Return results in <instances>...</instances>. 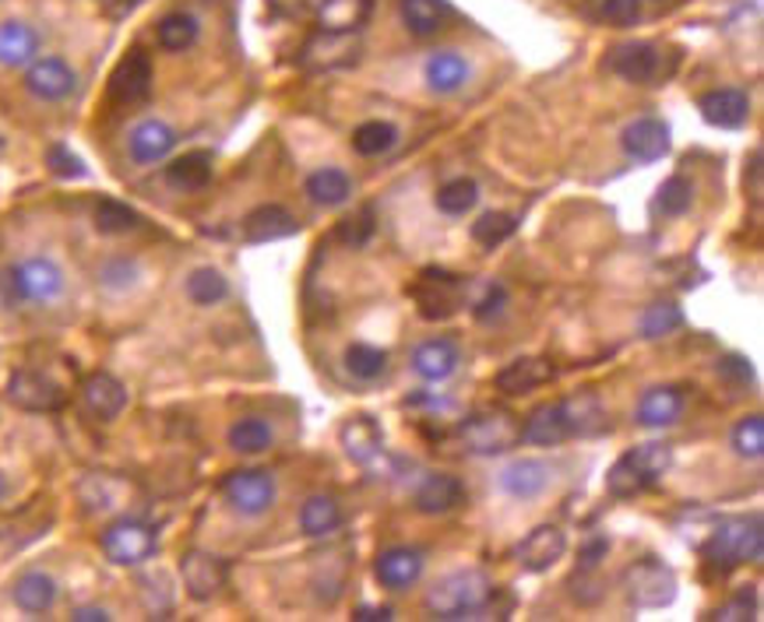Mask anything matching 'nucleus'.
<instances>
[{
	"label": "nucleus",
	"mask_w": 764,
	"mask_h": 622,
	"mask_svg": "<svg viewBox=\"0 0 764 622\" xmlns=\"http://www.w3.org/2000/svg\"><path fill=\"white\" fill-rule=\"evenodd\" d=\"M496 588L493 580L483 570H458L448 573L444 580H437V584L427 591L423 598V609L433 619H480V612L490 609Z\"/></svg>",
	"instance_id": "nucleus-1"
},
{
	"label": "nucleus",
	"mask_w": 764,
	"mask_h": 622,
	"mask_svg": "<svg viewBox=\"0 0 764 622\" xmlns=\"http://www.w3.org/2000/svg\"><path fill=\"white\" fill-rule=\"evenodd\" d=\"M64 271L50 257H29L0 271V299L8 306H46L64 296Z\"/></svg>",
	"instance_id": "nucleus-2"
},
{
	"label": "nucleus",
	"mask_w": 764,
	"mask_h": 622,
	"mask_svg": "<svg viewBox=\"0 0 764 622\" xmlns=\"http://www.w3.org/2000/svg\"><path fill=\"white\" fill-rule=\"evenodd\" d=\"M761 556H764V531H761L757 514L719 520L709 546H704V559H709V567H715L719 573H730L743 567V562H761Z\"/></svg>",
	"instance_id": "nucleus-3"
},
{
	"label": "nucleus",
	"mask_w": 764,
	"mask_h": 622,
	"mask_svg": "<svg viewBox=\"0 0 764 622\" xmlns=\"http://www.w3.org/2000/svg\"><path fill=\"white\" fill-rule=\"evenodd\" d=\"M406 293L416 303V314L423 320H451L458 309L465 306L469 278L454 275V271H444V267H423Z\"/></svg>",
	"instance_id": "nucleus-4"
},
{
	"label": "nucleus",
	"mask_w": 764,
	"mask_h": 622,
	"mask_svg": "<svg viewBox=\"0 0 764 622\" xmlns=\"http://www.w3.org/2000/svg\"><path fill=\"white\" fill-rule=\"evenodd\" d=\"M458 440H462L465 451L483 454V457L507 454L522 443V422L511 412H504V408H493V412H480L469 422H462Z\"/></svg>",
	"instance_id": "nucleus-5"
},
{
	"label": "nucleus",
	"mask_w": 764,
	"mask_h": 622,
	"mask_svg": "<svg viewBox=\"0 0 764 622\" xmlns=\"http://www.w3.org/2000/svg\"><path fill=\"white\" fill-rule=\"evenodd\" d=\"M624 588H627L630 605L662 609L677 598V573L666 567L662 559L645 556L641 562H635V567L624 573Z\"/></svg>",
	"instance_id": "nucleus-6"
},
{
	"label": "nucleus",
	"mask_w": 764,
	"mask_h": 622,
	"mask_svg": "<svg viewBox=\"0 0 764 622\" xmlns=\"http://www.w3.org/2000/svg\"><path fill=\"white\" fill-rule=\"evenodd\" d=\"M100 546H103V556L109 562H117V567H138V562L156 556L159 538L145 520H130L127 517V520L109 524V528L103 531V538H100Z\"/></svg>",
	"instance_id": "nucleus-7"
},
{
	"label": "nucleus",
	"mask_w": 764,
	"mask_h": 622,
	"mask_svg": "<svg viewBox=\"0 0 764 622\" xmlns=\"http://www.w3.org/2000/svg\"><path fill=\"white\" fill-rule=\"evenodd\" d=\"M222 496L240 517H261V514H269L275 503V478L269 472L243 468V472L226 475Z\"/></svg>",
	"instance_id": "nucleus-8"
},
{
	"label": "nucleus",
	"mask_w": 764,
	"mask_h": 622,
	"mask_svg": "<svg viewBox=\"0 0 764 622\" xmlns=\"http://www.w3.org/2000/svg\"><path fill=\"white\" fill-rule=\"evenodd\" d=\"M609 71L620 74L624 82L635 85H656L659 77H666L673 67L662 64V50L652 43H624L609 53Z\"/></svg>",
	"instance_id": "nucleus-9"
},
{
	"label": "nucleus",
	"mask_w": 764,
	"mask_h": 622,
	"mask_svg": "<svg viewBox=\"0 0 764 622\" xmlns=\"http://www.w3.org/2000/svg\"><path fill=\"white\" fill-rule=\"evenodd\" d=\"M151 92V56L145 50H130L109 74V95L121 106H138Z\"/></svg>",
	"instance_id": "nucleus-10"
},
{
	"label": "nucleus",
	"mask_w": 764,
	"mask_h": 622,
	"mask_svg": "<svg viewBox=\"0 0 764 622\" xmlns=\"http://www.w3.org/2000/svg\"><path fill=\"white\" fill-rule=\"evenodd\" d=\"M25 88L43 103H64L67 95L79 88V74H74L71 64L61 61V56H43V61L29 64Z\"/></svg>",
	"instance_id": "nucleus-11"
},
{
	"label": "nucleus",
	"mask_w": 764,
	"mask_h": 622,
	"mask_svg": "<svg viewBox=\"0 0 764 622\" xmlns=\"http://www.w3.org/2000/svg\"><path fill=\"white\" fill-rule=\"evenodd\" d=\"M620 145L627 151V159H635L641 166L648 162H659L670 155V127H666L662 120H656V116H641V120L627 124L624 134H620Z\"/></svg>",
	"instance_id": "nucleus-12"
},
{
	"label": "nucleus",
	"mask_w": 764,
	"mask_h": 622,
	"mask_svg": "<svg viewBox=\"0 0 764 622\" xmlns=\"http://www.w3.org/2000/svg\"><path fill=\"white\" fill-rule=\"evenodd\" d=\"M359 56L356 32H324L314 35L307 46H303L300 64L311 71H335V67H349Z\"/></svg>",
	"instance_id": "nucleus-13"
},
{
	"label": "nucleus",
	"mask_w": 764,
	"mask_h": 622,
	"mask_svg": "<svg viewBox=\"0 0 764 622\" xmlns=\"http://www.w3.org/2000/svg\"><path fill=\"white\" fill-rule=\"evenodd\" d=\"M180 577H184V588L187 594L195 598V601H208V598H216L222 588H226V562L212 552H187L180 559Z\"/></svg>",
	"instance_id": "nucleus-14"
},
{
	"label": "nucleus",
	"mask_w": 764,
	"mask_h": 622,
	"mask_svg": "<svg viewBox=\"0 0 764 622\" xmlns=\"http://www.w3.org/2000/svg\"><path fill=\"white\" fill-rule=\"evenodd\" d=\"M8 398L25 408V412H56L64 404V391L50 377L35 373V369H18L8 383Z\"/></svg>",
	"instance_id": "nucleus-15"
},
{
	"label": "nucleus",
	"mask_w": 764,
	"mask_h": 622,
	"mask_svg": "<svg viewBox=\"0 0 764 622\" xmlns=\"http://www.w3.org/2000/svg\"><path fill=\"white\" fill-rule=\"evenodd\" d=\"M174 148H177V130L169 127L166 120H156V116H151V120L135 124V127H130V134H127V155L138 166H156Z\"/></svg>",
	"instance_id": "nucleus-16"
},
{
	"label": "nucleus",
	"mask_w": 764,
	"mask_h": 622,
	"mask_svg": "<svg viewBox=\"0 0 764 622\" xmlns=\"http://www.w3.org/2000/svg\"><path fill=\"white\" fill-rule=\"evenodd\" d=\"M567 552V538L557 524H540V528H532L522 546H519V562L528 573H543L550 567H557Z\"/></svg>",
	"instance_id": "nucleus-17"
},
{
	"label": "nucleus",
	"mask_w": 764,
	"mask_h": 622,
	"mask_svg": "<svg viewBox=\"0 0 764 622\" xmlns=\"http://www.w3.org/2000/svg\"><path fill=\"white\" fill-rule=\"evenodd\" d=\"M553 377H557V366L543 356H525V359H514L507 362L501 373H496V391H504L511 398H522L546 387Z\"/></svg>",
	"instance_id": "nucleus-18"
},
{
	"label": "nucleus",
	"mask_w": 764,
	"mask_h": 622,
	"mask_svg": "<svg viewBox=\"0 0 764 622\" xmlns=\"http://www.w3.org/2000/svg\"><path fill=\"white\" fill-rule=\"evenodd\" d=\"M462 503H465V485L458 482L454 475H444V472L427 475L412 493V507L419 514H427V517L451 514L454 507H462Z\"/></svg>",
	"instance_id": "nucleus-19"
},
{
	"label": "nucleus",
	"mask_w": 764,
	"mask_h": 622,
	"mask_svg": "<svg viewBox=\"0 0 764 622\" xmlns=\"http://www.w3.org/2000/svg\"><path fill=\"white\" fill-rule=\"evenodd\" d=\"M698 109H701L704 120H709L712 127H722V130H736L751 120V99H747V92H740V88L704 92L698 99Z\"/></svg>",
	"instance_id": "nucleus-20"
},
{
	"label": "nucleus",
	"mask_w": 764,
	"mask_h": 622,
	"mask_svg": "<svg viewBox=\"0 0 764 622\" xmlns=\"http://www.w3.org/2000/svg\"><path fill=\"white\" fill-rule=\"evenodd\" d=\"M374 577L385 584L388 591H406L412 588L419 577H423V552H416L409 546H395L385 549L374 562Z\"/></svg>",
	"instance_id": "nucleus-21"
},
{
	"label": "nucleus",
	"mask_w": 764,
	"mask_h": 622,
	"mask_svg": "<svg viewBox=\"0 0 764 622\" xmlns=\"http://www.w3.org/2000/svg\"><path fill=\"white\" fill-rule=\"evenodd\" d=\"M82 404L92 419L113 422L127 408V387L109 373H92L82 383Z\"/></svg>",
	"instance_id": "nucleus-22"
},
{
	"label": "nucleus",
	"mask_w": 764,
	"mask_h": 622,
	"mask_svg": "<svg viewBox=\"0 0 764 622\" xmlns=\"http://www.w3.org/2000/svg\"><path fill=\"white\" fill-rule=\"evenodd\" d=\"M296 229L300 222L293 219V211H285L282 204H261L243 219L247 243H275V240L293 236Z\"/></svg>",
	"instance_id": "nucleus-23"
},
{
	"label": "nucleus",
	"mask_w": 764,
	"mask_h": 622,
	"mask_svg": "<svg viewBox=\"0 0 764 622\" xmlns=\"http://www.w3.org/2000/svg\"><path fill=\"white\" fill-rule=\"evenodd\" d=\"M458 362H462V352H458V345L451 338H430L412 352V369L430 383L448 380L458 369Z\"/></svg>",
	"instance_id": "nucleus-24"
},
{
	"label": "nucleus",
	"mask_w": 764,
	"mask_h": 622,
	"mask_svg": "<svg viewBox=\"0 0 764 622\" xmlns=\"http://www.w3.org/2000/svg\"><path fill=\"white\" fill-rule=\"evenodd\" d=\"M338 440H342L346 457L356 464H370L380 454V446H385V433H380V425L370 415H353L338 430Z\"/></svg>",
	"instance_id": "nucleus-25"
},
{
	"label": "nucleus",
	"mask_w": 764,
	"mask_h": 622,
	"mask_svg": "<svg viewBox=\"0 0 764 622\" xmlns=\"http://www.w3.org/2000/svg\"><path fill=\"white\" fill-rule=\"evenodd\" d=\"M680 412H683V394L677 387H652V391L641 394L635 419L645 430H662V425H673Z\"/></svg>",
	"instance_id": "nucleus-26"
},
{
	"label": "nucleus",
	"mask_w": 764,
	"mask_h": 622,
	"mask_svg": "<svg viewBox=\"0 0 764 622\" xmlns=\"http://www.w3.org/2000/svg\"><path fill=\"white\" fill-rule=\"evenodd\" d=\"M501 485H504V493L514 499H536L550 485V468L536 457H522L501 472Z\"/></svg>",
	"instance_id": "nucleus-27"
},
{
	"label": "nucleus",
	"mask_w": 764,
	"mask_h": 622,
	"mask_svg": "<svg viewBox=\"0 0 764 622\" xmlns=\"http://www.w3.org/2000/svg\"><path fill=\"white\" fill-rule=\"evenodd\" d=\"M11 598H14V605L29 612V615H43L53 609V601H56V580L43 570H29L14 580V588H11Z\"/></svg>",
	"instance_id": "nucleus-28"
},
{
	"label": "nucleus",
	"mask_w": 764,
	"mask_h": 622,
	"mask_svg": "<svg viewBox=\"0 0 764 622\" xmlns=\"http://www.w3.org/2000/svg\"><path fill=\"white\" fill-rule=\"evenodd\" d=\"M166 183L180 193H198L212 183V155L208 151H187L166 166Z\"/></svg>",
	"instance_id": "nucleus-29"
},
{
	"label": "nucleus",
	"mask_w": 764,
	"mask_h": 622,
	"mask_svg": "<svg viewBox=\"0 0 764 622\" xmlns=\"http://www.w3.org/2000/svg\"><path fill=\"white\" fill-rule=\"evenodd\" d=\"M522 440L525 443H536V446H557V443L571 440V430H567V419H564L561 401L536 408V412L528 415V422L522 425Z\"/></svg>",
	"instance_id": "nucleus-30"
},
{
	"label": "nucleus",
	"mask_w": 764,
	"mask_h": 622,
	"mask_svg": "<svg viewBox=\"0 0 764 622\" xmlns=\"http://www.w3.org/2000/svg\"><path fill=\"white\" fill-rule=\"evenodd\" d=\"M40 53V32L25 22H4L0 25V64L4 67H25Z\"/></svg>",
	"instance_id": "nucleus-31"
},
{
	"label": "nucleus",
	"mask_w": 764,
	"mask_h": 622,
	"mask_svg": "<svg viewBox=\"0 0 764 622\" xmlns=\"http://www.w3.org/2000/svg\"><path fill=\"white\" fill-rule=\"evenodd\" d=\"M469 82V61L462 53L444 50V53H433L427 61V85L437 95H451Z\"/></svg>",
	"instance_id": "nucleus-32"
},
{
	"label": "nucleus",
	"mask_w": 764,
	"mask_h": 622,
	"mask_svg": "<svg viewBox=\"0 0 764 622\" xmlns=\"http://www.w3.org/2000/svg\"><path fill=\"white\" fill-rule=\"evenodd\" d=\"M564 419H567V430L571 436H596L606 430V412L596 394H578V398H564Z\"/></svg>",
	"instance_id": "nucleus-33"
},
{
	"label": "nucleus",
	"mask_w": 764,
	"mask_h": 622,
	"mask_svg": "<svg viewBox=\"0 0 764 622\" xmlns=\"http://www.w3.org/2000/svg\"><path fill=\"white\" fill-rule=\"evenodd\" d=\"M374 0H324L317 11V22L324 32H359V25L370 18Z\"/></svg>",
	"instance_id": "nucleus-34"
},
{
	"label": "nucleus",
	"mask_w": 764,
	"mask_h": 622,
	"mask_svg": "<svg viewBox=\"0 0 764 622\" xmlns=\"http://www.w3.org/2000/svg\"><path fill=\"white\" fill-rule=\"evenodd\" d=\"M398 11H402V22L412 35L441 32L451 14L448 0H398Z\"/></svg>",
	"instance_id": "nucleus-35"
},
{
	"label": "nucleus",
	"mask_w": 764,
	"mask_h": 622,
	"mask_svg": "<svg viewBox=\"0 0 764 622\" xmlns=\"http://www.w3.org/2000/svg\"><path fill=\"white\" fill-rule=\"evenodd\" d=\"M624 457H627L630 468H635V475L645 482V489H652V485L673 468L670 443H641V446H635V451H627Z\"/></svg>",
	"instance_id": "nucleus-36"
},
{
	"label": "nucleus",
	"mask_w": 764,
	"mask_h": 622,
	"mask_svg": "<svg viewBox=\"0 0 764 622\" xmlns=\"http://www.w3.org/2000/svg\"><path fill=\"white\" fill-rule=\"evenodd\" d=\"M272 443H275L272 425L258 415L237 419L229 425V446H233L237 454H264V451H272Z\"/></svg>",
	"instance_id": "nucleus-37"
},
{
	"label": "nucleus",
	"mask_w": 764,
	"mask_h": 622,
	"mask_svg": "<svg viewBox=\"0 0 764 622\" xmlns=\"http://www.w3.org/2000/svg\"><path fill=\"white\" fill-rule=\"evenodd\" d=\"M307 193H311V201H314V204L338 208V204H346V201H349L353 183H349V177H346V172H342V169L324 166V169H317L314 177L307 180Z\"/></svg>",
	"instance_id": "nucleus-38"
},
{
	"label": "nucleus",
	"mask_w": 764,
	"mask_h": 622,
	"mask_svg": "<svg viewBox=\"0 0 764 622\" xmlns=\"http://www.w3.org/2000/svg\"><path fill=\"white\" fill-rule=\"evenodd\" d=\"M198 18L195 14H187V11H174V14H166L159 29H156V39H159V46L169 50V53H184L198 43Z\"/></svg>",
	"instance_id": "nucleus-39"
},
{
	"label": "nucleus",
	"mask_w": 764,
	"mask_h": 622,
	"mask_svg": "<svg viewBox=\"0 0 764 622\" xmlns=\"http://www.w3.org/2000/svg\"><path fill=\"white\" fill-rule=\"evenodd\" d=\"M338 524H342V507H338L332 496H311L300 507V528H303V535H311V538L332 535Z\"/></svg>",
	"instance_id": "nucleus-40"
},
{
	"label": "nucleus",
	"mask_w": 764,
	"mask_h": 622,
	"mask_svg": "<svg viewBox=\"0 0 764 622\" xmlns=\"http://www.w3.org/2000/svg\"><path fill=\"white\" fill-rule=\"evenodd\" d=\"M229 296V282L219 267H198L187 278V299L195 306H219Z\"/></svg>",
	"instance_id": "nucleus-41"
},
{
	"label": "nucleus",
	"mask_w": 764,
	"mask_h": 622,
	"mask_svg": "<svg viewBox=\"0 0 764 622\" xmlns=\"http://www.w3.org/2000/svg\"><path fill=\"white\" fill-rule=\"evenodd\" d=\"M395 145H398V127L388 124V120H367V124H359L353 130V148L359 155H367V159L391 151Z\"/></svg>",
	"instance_id": "nucleus-42"
},
{
	"label": "nucleus",
	"mask_w": 764,
	"mask_h": 622,
	"mask_svg": "<svg viewBox=\"0 0 764 622\" xmlns=\"http://www.w3.org/2000/svg\"><path fill=\"white\" fill-rule=\"evenodd\" d=\"M142 225V215L135 208H127L124 201L103 198L95 204V229L106 232V236H124V232H135Z\"/></svg>",
	"instance_id": "nucleus-43"
},
{
	"label": "nucleus",
	"mask_w": 764,
	"mask_h": 622,
	"mask_svg": "<svg viewBox=\"0 0 764 622\" xmlns=\"http://www.w3.org/2000/svg\"><path fill=\"white\" fill-rule=\"evenodd\" d=\"M79 493H82L88 510H117V507H124V493L127 489L121 482H113L109 475H88L79 485Z\"/></svg>",
	"instance_id": "nucleus-44"
},
{
	"label": "nucleus",
	"mask_w": 764,
	"mask_h": 622,
	"mask_svg": "<svg viewBox=\"0 0 764 622\" xmlns=\"http://www.w3.org/2000/svg\"><path fill=\"white\" fill-rule=\"evenodd\" d=\"M514 232H519V219L507 215V211H486V215H480L472 222V240L480 246H486V250L507 243Z\"/></svg>",
	"instance_id": "nucleus-45"
},
{
	"label": "nucleus",
	"mask_w": 764,
	"mask_h": 622,
	"mask_svg": "<svg viewBox=\"0 0 764 622\" xmlns=\"http://www.w3.org/2000/svg\"><path fill=\"white\" fill-rule=\"evenodd\" d=\"M475 201H480V187H475V180H465V177H458V180H451V183H444L441 190H437V208H441L444 215H451V219L472 211Z\"/></svg>",
	"instance_id": "nucleus-46"
},
{
	"label": "nucleus",
	"mask_w": 764,
	"mask_h": 622,
	"mask_svg": "<svg viewBox=\"0 0 764 622\" xmlns=\"http://www.w3.org/2000/svg\"><path fill=\"white\" fill-rule=\"evenodd\" d=\"M680 327H683V309L677 303L659 299L652 306H645V314H641V335L645 338H666Z\"/></svg>",
	"instance_id": "nucleus-47"
},
{
	"label": "nucleus",
	"mask_w": 764,
	"mask_h": 622,
	"mask_svg": "<svg viewBox=\"0 0 764 622\" xmlns=\"http://www.w3.org/2000/svg\"><path fill=\"white\" fill-rule=\"evenodd\" d=\"M374 229H377L374 208H359L356 215H346L335 225V240L342 246H349V250H363L374 240Z\"/></svg>",
	"instance_id": "nucleus-48"
},
{
	"label": "nucleus",
	"mask_w": 764,
	"mask_h": 622,
	"mask_svg": "<svg viewBox=\"0 0 764 622\" xmlns=\"http://www.w3.org/2000/svg\"><path fill=\"white\" fill-rule=\"evenodd\" d=\"M694 204V183L687 177H670L662 187H659V198H656V208L662 211L666 219H677V215H687Z\"/></svg>",
	"instance_id": "nucleus-49"
},
{
	"label": "nucleus",
	"mask_w": 764,
	"mask_h": 622,
	"mask_svg": "<svg viewBox=\"0 0 764 622\" xmlns=\"http://www.w3.org/2000/svg\"><path fill=\"white\" fill-rule=\"evenodd\" d=\"M346 369L356 380H377L388 369V352L374 345H349L346 348Z\"/></svg>",
	"instance_id": "nucleus-50"
},
{
	"label": "nucleus",
	"mask_w": 764,
	"mask_h": 622,
	"mask_svg": "<svg viewBox=\"0 0 764 622\" xmlns=\"http://www.w3.org/2000/svg\"><path fill=\"white\" fill-rule=\"evenodd\" d=\"M733 451L747 461H757L764 454V419L761 415H747L736 422L733 430Z\"/></svg>",
	"instance_id": "nucleus-51"
},
{
	"label": "nucleus",
	"mask_w": 764,
	"mask_h": 622,
	"mask_svg": "<svg viewBox=\"0 0 764 622\" xmlns=\"http://www.w3.org/2000/svg\"><path fill=\"white\" fill-rule=\"evenodd\" d=\"M606 489H609V496H617V499H635V496H641L645 493V482L635 475V468H630V464L620 457L614 468L606 472Z\"/></svg>",
	"instance_id": "nucleus-52"
},
{
	"label": "nucleus",
	"mask_w": 764,
	"mask_h": 622,
	"mask_svg": "<svg viewBox=\"0 0 764 622\" xmlns=\"http://www.w3.org/2000/svg\"><path fill=\"white\" fill-rule=\"evenodd\" d=\"M138 278H142L138 264L127 261V257H113V261H106V264L100 267V282H103L106 288H113V293H124V288L138 285Z\"/></svg>",
	"instance_id": "nucleus-53"
},
{
	"label": "nucleus",
	"mask_w": 764,
	"mask_h": 622,
	"mask_svg": "<svg viewBox=\"0 0 764 622\" xmlns=\"http://www.w3.org/2000/svg\"><path fill=\"white\" fill-rule=\"evenodd\" d=\"M596 18L617 29H627L641 18V0H596Z\"/></svg>",
	"instance_id": "nucleus-54"
},
{
	"label": "nucleus",
	"mask_w": 764,
	"mask_h": 622,
	"mask_svg": "<svg viewBox=\"0 0 764 622\" xmlns=\"http://www.w3.org/2000/svg\"><path fill=\"white\" fill-rule=\"evenodd\" d=\"M504 306H507V288L496 285V282H490V285L483 288L480 303L472 306V314H475V320H496V317L504 314Z\"/></svg>",
	"instance_id": "nucleus-55"
},
{
	"label": "nucleus",
	"mask_w": 764,
	"mask_h": 622,
	"mask_svg": "<svg viewBox=\"0 0 764 622\" xmlns=\"http://www.w3.org/2000/svg\"><path fill=\"white\" fill-rule=\"evenodd\" d=\"M712 619H722V622H743V619H757V594L747 588L740 591L730 605H722Z\"/></svg>",
	"instance_id": "nucleus-56"
},
{
	"label": "nucleus",
	"mask_w": 764,
	"mask_h": 622,
	"mask_svg": "<svg viewBox=\"0 0 764 622\" xmlns=\"http://www.w3.org/2000/svg\"><path fill=\"white\" fill-rule=\"evenodd\" d=\"M46 162H50V169L56 172V177H85V166H82V159H79V155H71L64 145L50 148Z\"/></svg>",
	"instance_id": "nucleus-57"
},
{
	"label": "nucleus",
	"mask_w": 764,
	"mask_h": 622,
	"mask_svg": "<svg viewBox=\"0 0 764 622\" xmlns=\"http://www.w3.org/2000/svg\"><path fill=\"white\" fill-rule=\"evenodd\" d=\"M719 373H722V380H730L736 387L754 383V366H751V359H743V356H725L719 362Z\"/></svg>",
	"instance_id": "nucleus-58"
},
{
	"label": "nucleus",
	"mask_w": 764,
	"mask_h": 622,
	"mask_svg": "<svg viewBox=\"0 0 764 622\" xmlns=\"http://www.w3.org/2000/svg\"><path fill=\"white\" fill-rule=\"evenodd\" d=\"M71 619H79V622H106V619H113L103 605H82V609H74L71 612Z\"/></svg>",
	"instance_id": "nucleus-59"
},
{
	"label": "nucleus",
	"mask_w": 764,
	"mask_h": 622,
	"mask_svg": "<svg viewBox=\"0 0 764 622\" xmlns=\"http://www.w3.org/2000/svg\"><path fill=\"white\" fill-rule=\"evenodd\" d=\"M353 619H356V622H388V619H391V609H374V605H359Z\"/></svg>",
	"instance_id": "nucleus-60"
},
{
	"label": "nucleus",
	"mask_w": 764,
	"mask_h": 622,
	"mask_svg": "<svg viewBox=\"0 0 764 622\" xmlns=\"http://www.w3.org/2000/svg\"><path fill=\"white\" fill-rule=\"evenodd\" d=\"M606 549H609V546H606V541H603V538H599V541H592V546H588V549L582 552V567H585V570H592V567H596V562H599V559L606 556Z\"/></svg>",
	"instance_id": "nucleus-61"
},
{
	"label": "nucleus",
	"mask_w": 764,
	"mask_h": 622,
	"mask_svg": "<svg viewBox=\"0 0 764 622\" xmlns=\"http://www.w3.org/2000/svg\"><path fill=\"white\" fill-rule=\"evenodd\" d=\"M761 193H764V187H761V151H754V159H751V198H754V204H761Z\"/></svg>",
	"instance_id": "nucleus-62"
},
{
	"label": "nucleus",
	"mask_w": 764,
	"mask_h": 622,
	"mask_svg": "<svg viewBox=\"0 0 764 622\" xmlns=\"http://www.w3.org/2000/svg\"><path fill=\"white\" fill-rule=\"evenodd\" d=\"M4 496H8V475L0 472V499H4Z\"/></svg>",
	"instance_id": "nucleus-63"
}]
</instances>
